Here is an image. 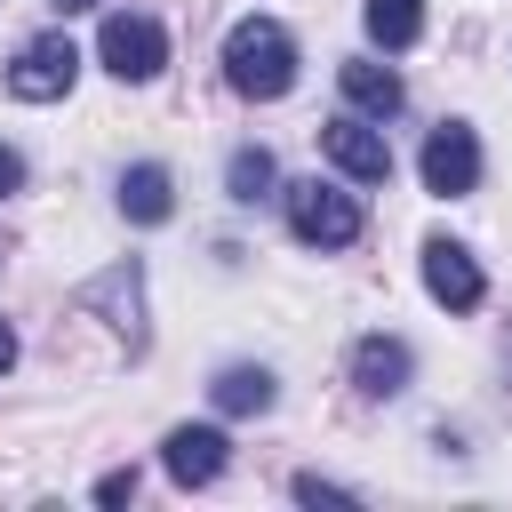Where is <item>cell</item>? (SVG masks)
Returning a JSON list of instances; mask_svg holds the SVG:
<instances>
[{"instance_id":"17","label":"cell","mask_w":512,"mask_h":512,"mask_svg":"<svg viewBox=\"0 0 512 512\" xmlns=\"http://www.w3.org/2000/svg\"><path fill=\"white\" fill-rule=\"evenodd\" d=\"M8 192H24V152H16V144H0V200H8Z\"/></svg>"},{"instance_id":"15","label":"cell","mask_w":512,"mask_h":512,"mask_svg":"<svg viewBox=\"0 0 512 512\" xmlns=\"http://www.w3.org/2000/svg\"><path fill=\"white\" fill-rule=\"evenodd\" d=\"M296 496H304V504H360L352 488H336V480H320V472H296Z\"/></svg>"},{"instance_id":"4","label":"cell","mask_w":512,"mask_h":512,"mask_svg":"<svg viewBox=\"0 0 512 512\" xmlns=\"http://www.w3.org/2000/svg\"><path fill=\"white\" fill-rule=\"evenodd\" d=\"M96 56H104V72H112V80H128V88H136V80H152V72L168 64V32H160L152 16H128V8H120V16H104Z\"/></svg>"},{"instance_id":"14","label":"cell","mask_w":512,"mask_h":512,"mask_svg":"<svg viewBox=\"0 0 512 512\" xmlns=\"http://www.w3.org/2000/svg\"><path fill=\"white\" fill-rule=\"evenodd\" d=\"M272 176H280V168H272V152H264V144H240V152L224 160V184H232V200H240V208H256V200L272 192Z\"/></svg>"},{"instance_id":"11","label":"cell","mask_w":512,"mask_h":512,"mask_svg":"<svg viewBox=\"0 0 512 512\" xmlns=\"http://www.w3.org/2000/svg\"><path fill=\"white\" fill-rule=\"evenodd\" d=\"M168 208H176V184H168V168H160V160H136V168L120 176V216H128V224H160Z\"/></svg>"},{"instance_id":"13","label":"cell","mask_w":512,"mask_h":512,"mask_svg":"<svg viewBox=\"0 0 512 512\" xmlns=\"http://www.w3.org/2000/svg\"><path fill=\"white\" fill-rule=\"evenodd\" d=\"M360 24H368V40H376V48H408V40L424 32V0H368V8H360Z\"/></svg>"},{"instance_id":"9","label":"cell","mask_w":512,"mask_h":512,"mask_svg":"<svg viewBox=\"0 0 512 512\" xmlns=\"http://www.w3.org/2000/svg\"><path fill=\"white\" fill-rule=\"evenodd\" d=\"M408 376H416V352H408L400 336H360V344H352V384H360L368 400H400Z\"/></svg>"},{"instance_id":"2","label":"cell","mask_w":512,"mask_h":512,"mask_svg":"<svg viewBox=\"0 0 512 512\" xmlns=\"http://www.w3.org/2000/svg\"><path fill=\"white\" fill-rule=\"evenodd\" d=\"M288 224H296L304 248H352L360 240V200L344 184L304 176V184H288Z\"/></svg>"},{"instance_id":"16","label":"cell","mask_w":512,"mask_h":512,"mask_svg":"<svg viewBox=\"0 0 512 512\" xmlns=\"http://www.w3.org/2000/svg\"><path fill=\"white\" fill-rule=\"evenodd\" d=\"M128 496H136V464H128V472H104V480H96V504H128Z\"/></svg>"},{"instance_id":"18","label":"cell","mask_w":512,"mask_h":512,"mask_svg":"<svg viewBox=\"0 0 512 512\" xmlns=\"http://www.w3.org/2000/svg\"><path fill=\"white\" fill-rule=\"evenodd\" d=\"M8 368H16V328L0 320V376H8Z\"/></svg>"},{"instance_id":"12","label":"cell","mask_w":512,"mask_h":512,"mask_svg":"<svg viewBox=\"0 0 512 512\" xmlns=\"http://www.w3.org/2000/svg\"><path fill=\"white\" fill-rule=\"evenodd\" d=\"M208 392H216V408H224V416H264V408L280 400V392H272V368H248V360L216 368V384H208Z\"/></svg>"},{"instance_id":"3","label":"cell","mask_w":512,"mask_h":512,"mask_svg":"<svg viewBox=\"0 0 512 512\" xmlns=\"http://www.w3.org/2000/svg\"><path fill=\"white\" fill-rule=\"evenodd\" d=\"M72 80H80V48H72L64 32L24 40L16 64H8V96H16V104H56V96H72Z\"/></svg>"},{"instance_id":"6","label":"cell","mask_w":512,"mask_h":512,"mask_svg":"<svg viewBox=\"0 0 512 512\" xmlns=\"http://www.w3.org/2000/svg\"><path fill=\"white\" fill-rule=\"evenodd\" d=\"M160 464H168L176 488H208V480L232 464V440H224L216 424H176V432L160 440Z\"/></svg>"},{"instance_id":"19","label":"cell","mask_w":512,"mask_h":512,"mask_svg":"<svg viewBox=\"0 0 512 512\" xmlns=\"http://www.w3.org/2000/svg\"><path fill=\"white\" fill-rule=\"evenodd\" d=\"M48 8H56V16H80V8H96V0H48Z\"/></svg>"},{"instance_id":"1","label":"cell","mask_w":512,"mask_h":512,"mask_svg":"<svg viewBox=\"0 0 512 512\" xmlns=\"http://www.w3.org/2000/svg\"><path fill=\"white\" fill-rule=\"evenodd\" d=\"M224 80H232V96H248V104L288 96V88H296V40H288V24L240 16V24L224 32Z\"/></svg>"},{"instance_id":"10","label":"cell","mask_w":512,"mask_h":512,"mask_svg":"<svg viewBox=\"0 0 512 512\" xmlns=\"http://www.w3.org/2000/svg\"><path fill=\"white\" fill-rule=\"evenodd\" d=\"M336 80H344L352 112H368V120H392V112H400V96H408V88H400V72H392V64H368V56H352Z\"/></svg>"},{"instance_id":"7","label":"cell","mask_w":512,"mask_h":512,"mask_svg":"<svg viewBox=\"0 0 512 512\" xmlns=\"http://www.w3.org/2000/svg\"><path fill=\"white\" fill-rule=\"evenodd\" d=\"M320 152H328L352 184H384V176H392V144H384V128H368V120H328V128H320Z\"/></svg>"},{"instance_id":"5","label":"cell","mask_w":512,"mask_h":512,"mask_svg":"<svg viewBox=\"0 0 512 512\" xmlns=\"http://www.w3.org/2000/svg\"><path fill=\"white\" fill-rule=\"evenodd\" d=\"M424 192H440V200H464L472 184H480V136L464 128V120H440L432 136H424Z\"/></svg>"},{"instance_id":"8","label":"cell","mask_w":512,"mask_h":512,"mask_svg":"<svg viewBox=\"0 0 512 512\" xmlns=\"http://www.w3.org/2000/svg\"><path fill=\"white\" fill-rule=\"evenodd\" d=\"M424 288H432L448 312H472V304L488 296V280H480L472 248H456V240H424Z\"/></svg>"}]
</instances>
